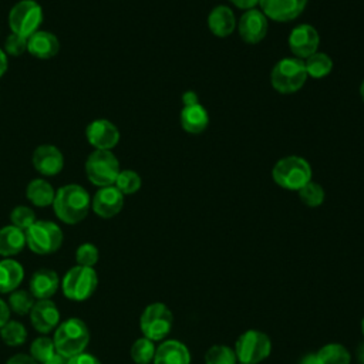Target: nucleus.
Segmentation results:
<instances>
[{"mask_svg": "<svg viewBox=\"0 0 364 364\" xmlns=\"http://www.w3.org/2000/svg\"><path fill=\"white\" fill-rule=\"evenodd\" d=\"M300 364H321L320 361H318V358H317V355L314 354H309V355H306L303 360H301V363Z\"/></svg>", "mask_w": 364, "mask_h": 364, "instance_id": "nucleus-45", "label": "nucleus"}, {"mask_svg": "<svg viewBox=\"0 0 364 364\" xmlns=\"http://www.w3.org/2000/svg\"><path fill=\"white\" fill-rule=\"evenodd\" d=\"M33 166L44 176H54L61 172L64 158L61 151L54 145H40L33 152Z\"/></svg>", "mask_w": 364, "mask_h": 364, "instance_id": "nucleus-16", "label": "nucleus"}, {"mask_svg": "<svg viewBox=\"0 0 364 364\" xmlns=\"http://www.w3.org/2000/svg\"><path fill=\"white\" fill-rule=\"evenodd\" d=\"M11 225L21 230H27L36 222V213L28 206H16L10 213Z\"/></svg>", "mask_w": 364, "mask_h": 364, "instance_id": "nucleus-35", "label": "nucleus"}, {"mask_svg": "<svg viewBox=\"0 0 364 364\" xmlns=\"http://www.w3.org/2000/svg\"><path fill=\"white\" fill-rule=\"evenodd\" d=\"M316 355L321 364H350V353L340 344H327Z\"/></svg>", "mask_w": 364, "mask_h": 364, "instance_id": "nucleus-27", "label": "nucleus"}, {"mask_svg": "<svg viewBox=\"0 0 364 364\" xmlns=\"http://www.w3.org/2000/svg\"><path fill=\"white\" fill-rule=\"evenodd\" d=\"M7 71V55L6 53L0 48V77Z\"/></svg>", "mask_w": 364, "mask_h": 364, "instance_id": "nucleus-44", "label": "nucleus"}, {"mask_svg": "<svg viewBox=\"0 0 364 364\" xmlns=\"http://www.w3.org/2000/svg\"><path fill=\"white\" fill-rule=\"evenodd\" d=\"M360 95H361V100L364 101V80H363V82L360 85Z\"/></svg>", "mask_w": 364, "mask_h": 364, "instance_id": "nucleus-47", "label": "nucleus"}, {"mask_svg": "<svg viewBox=\"0 0 364 364\" xmlns=\"http://www.w3.org/2000/svg\"><path fill=\"white\" fill-rule=\"evenodd\" d=\"M91 206V198L88 192L77 183L61 186L54 196L53 209L57 218L68 225L81 222Z\"/></svg>", "mask_w": 364, "mask_h": 364, "instance_id": "nucleus-1", "label": "nucleus"}, {"mask_svg": "<svg viewBox=\"0 0 364 364\" xmlns=\"http://www.w3.org/2000/svg\"><path fill=\"white\" fill-rule=\"evenodd\" d=\"M6 364H38L31 355L26 354H16L7 360Z\"/></svg>", "mask_w": 364, "mask_h": 364, "instance_id": "nucleus-39", "label": "nucleus"}, {"mask_svg": "<svg viewBox=\"0 0 364 364\" xmlns=\"http://www.w3.org/2000/svg\"><path fill=\"white\" fill-rule=\"evenodd\" d=\"M10 317V307L9 304L0 299V328L9 321Z\"/></svg>", "mask_w": 364, "mask_h": 364, "instance_id": "nucleus-40", "label": "nucleus"}, {"mask_svg": "<svg viewBox=\"0 0 364 364\" xmlns=\"http://www.w3.org/2000/svg\"><path fill=\"white\" fill-rule=\"evenodd\" d=\"M320 37L317 30L310 24H300L294 27L289 36V47L296 58H307L318 48Z\"/></svg>", "mask_w": 364, "mask_h": 364, "instance_id": "nucleus-11", "label": "nucleus"}, {"mask_svg": "<svg viewBox=\"0 0 364 364\" xmlns=\"http://www.w3.org/2000/svg\"><path fill=\"white\" fill-rule=\"evenodd\" d=\"M262 13L274 21L287 23L297 18L306 9L307 0H259Z\"/></svg>", "mask_w": 364, "mask_h": 364, "instance_id": "nucleus-12", "label": "nucleus"}, {"mask_svg": "<svg viewBox=\"0 0 364 364\" xmlns=\"http://www.w3.org/2000/svg\"><path fill=\"white\" fill-rule=\"evenodd\" d=\"M139 326L146 338L162 340L172 327V313L164 303H152L141 314Z\"/></svg>", "mask_w": 364, "mask_h": 364, "instance_id": "nucleus-9", "label": "nucleus"}, {"mask_svg": "<svg viewBox=\"0 0 364 364\" xmlns=\"http://www.w3.org/2000/svg\"><path fill=\"white\" fill-rule=\"evenodd\" d=\"M26 195H27V199L34 206L44 208V206L53 205V200H54V196H55V191L53 189V186L46 179H33L27 185Z\"/></svg>", "mask_w": 364, "mask_h": 364, "instance_id": "nucleus-25", "label": "nucleus"}, {"mask_svg": "<svg viewBox=\"0 0 364 364\" xmlns=\"http://www.w3.org/2000/svg\"><path fill=\"white\" fill-rule=\"evenodd\" d=\"M272 176L280 188L287 191H299L311 181V166L304 158L290 155L279 159L274 164Z\"/></svg>", "mask_w": 364, "mask_h": 364, "instance_id": "nucleus-3", "label": "nucleus"}, {"mask_svg": "<svg viewBox=\"0 0 364 364\" xmlns=\"http://www.w3.org/2000/svg\"><path fill=\"white\" fill-rule=\"evenodd\" d=\"M114 185L122 195H131L141 188V176L131 169L119 171Z\"/></svg>", "mask_w": 364, "mask_h": 364, "instance_id": "nucleus-32", "label": "nucleus"}, {"mask_svg": "<svg viewBox=\"0 0 364 364\" xmlns=\"http://www.w3.org/2000/svg\"><path fill=\"white\" fill-rule=\"evenodd\" d=\"M209 124V114L202 104L183 107L181 111V125L189 134H200Z\"/></svg>", "mask_w": 364, "mask_h": 364, "instance_id": "nucleus-22", "label": "nucleus"}, {"mask_svg": "<svg viewBox=\"0 0 364 364\" xmlns=\"http://www.w3.org/2000/svg\"><path fill=\"white\" fill-rule=\"evenodd\" d=\"M361 328H363V334H364V318H363V323H361Z\"/></svg>", "mask_w": 364, "mask_h": 364, "instance_id": "nucleus-48", "label": "nucleus"}, {"mask_svg": "<svg viewBox=\"0 0 364 364\" xmlns=\"http://www.w3.org/2000/svg\"><path fill=\"white\" fill-rule=\"evenodd\" d=\"M43 21L41 6L34 0H21L9 13V26L14 34L28 38Z\"/></svg>", "mask_w": 364, "mask_h": 364, "instance_id": "nucleus-7", "label": "nucleus"}, {"mask_svg": "<svg viewBox=\"0 0 364 364\" xmlns=\"http://www.w3.org/2000/svg\"><path fill=\"white\" fill-rule=\"evenodd\" d=\"M0 336H1V340L7 344V346H11V347H16V346H21L26 338H27V330L26 327L18 323V321H14V320H9L1 328H0Z\"/></svg>", "mask_w": 364, "mask_h": 364, "instance_id": "nucleus-28", "label": "nucleus"}, {"mask_svg": "<svg viewBox=\"0 0 364 364\" xmlns=\"http://www.w3.org/2000/svg\"><path fill=\"white\" fill-rule=\"evenodd\" d=\"M4 48L10 55H21L24 51H27V38L21 37L18 34L11 33L4 43Z\"/></svg>", "mask_w": 364, "mask_h": 364, "instance_id": "nucleus-37", "label": "nucleus"}, {"mask_svg": "<svg viewBox=\"0 0 364 364\" xmlns=\"http://www.w3.org/2000/svg\"><path fill=\"white\" fill-rule=\"evenodd\" d=\"M33 304H34V297L27 290L11 291V294L9 297L10 310H13L14 313H17L20 316L30 313Z\"/></svg>", "mask_w": 364, "mask_h": 364, "instance_id": "nucleus-33", "label": "nucleus"}, {"mask_svg": "<svg viewBox=\"0 0 364 364\" xmlns=\"http://www.w3.org/2000/svg\"><path fill=\"white\" fill-rule=\"evenodd\" d=\"M236 354L226 346H213L205 354L206 364H235Z\"/></svg>", "mask_w": 364, "mask_h": 364, "instance_id": "nucleus-34", "label": "nucleus"}, {"mask_svg": "<svg viewBox=\"0 0 364 364\" xmlns=\"http://www.w3.org/2000/svg\"><path fill=\"white\" fill-rule=\"evenodd\" d=\"M98 260V249L92 243H82L75 250V262L78 266L92 267Z\"/></svg>", "mask_w": 364, "mask_h": 364, "instance_id": "nucleus-36", "label": "nucleus"}, {"mask_svg": "<svg viewBox=\"0 0 364 364\" xmlns=\"http://www.w3.org/2000/svg\"><path fill=\"white\" fill-rule=\"evenodd\" d=\"M357 357H358V360L361 361V364H364V343L358 347V350H357Z\"/></svg>", "mask_w": 364, "mask_h": 364, "instance_id": "nucleus-46", "label": "nucleus"}, {"mask_svg": "<svg viewBox=\"0 0 364 364\" xmlns=\"http://www.w3.org/2000/svg\"><path fill=\"white\" fill-rule=\"evenodd\" d=\"M240 364H246V363H240Z\"/></svg>", "mask_w": 364, "mask_h": 364, "instance_id": "nucleus-49", "label": "nucleus"}, {"mask_svg": "<svg viewBox=\"0 0 364 364\" xmlns=\"http://www.w3.org/2000/svg\"><path fill=\"white\" fill-rule=\"evenodd\" d=\"M60 50V43L57 37L48 31L37 30L27 38V51L37 58H51Z\"/></svg>", "mask_w": 364, "mask_h": 364, "instance_id": "nucleus-18", "label": "nucleus"}, {"mask_svg": "<svg viewBox=\"0 0 364 364\" xmlns=\"http://www.w3.org/2000/svg\"><path fill=\"white\" fill-rule=\"evenodd\" d=\"M88 142L95 149L109 151L114 148L119 141V131L118 128L109 122L108 119H95L92 121L85 131Z\"/></svg>", "mask_w": 364, "mask_h": 364, "instance_id": "nucleus-14", "label": "nucleus"}, {"mask_svg": "<svg viewBox=\"0 0 364 364\" xmlns=\"http://www.w3.org/2000/svg\"><path fill=\"white\" fill-rule=\"evenodd\" d=\"M98 277L92 267L75 266L70 269L63 279V293L67 299L74 301L87 300L97 289Z\"/></svg>", "mask_w": 364, "mask_h": 364, "instance_id": "nucleus-8", "label": "nucleus"}, {"mask_svg": "<svg viewBox=\"0 0 364 364\" xmlns=\"http://www.w3.org/2000/svg\"><path fill=\"white\" fill-rule=\"evenodd\" d=\"M68 364H101L100 360L91 354L80 353L71 358H68Z\"/></svg>", "mask_w": 364, "mask_h": 364, "instance_id": "nucleus-38", "label": "nucleus"}, {"mask_svg": "<svg viewBox=\"0 0 364 364\" xmlns=\"http://www.w3.org/2000/svg\"><path fill=\"white\" fill-rule=\"evenodd\" d=\"M26 245L37 255H50L63 243L61 229L50 220H36L26 232Z\"/></svg>", "mask_w": 364, "mask_h": 364, "instance_id": "nucleus-6", "label": "nucleus"}, {"mask_svg": "<svg viewBox=\"0 0 364 364\" xmlns=\"http://www.w3.org/2000/svg\"><path fill=\"white\" fill-rule=\"evenodd\" d=\"M270 338L257 330H249L243 333L235 347V354L240 363L257 364L270 354Z\"/></svg>", "mask_w": 364, "mask_h": 364, "instance_id": "nucleus-10", "label": "nucleus"}, {"mask_svg": "<svg viewBox=\"0 0 364 364\" xmlns=\"http://www.w3.org/2000/svg\"><path fill=\"white\" fill-rule=\"evenodd\" d=\"M299 198L300 200L310 206V208H316V206H320L323 202H324V189L321 188L320 183L314 182V181H310L307 182L304 186H301L299 191Z\"/></svg>", "mask_w": 364, "mask_h": 364, "instance_id": "nucleus-29", "label": "nucleus"}, {"mask_svg": "<svg viewBox=\"0 0 364 364\" xmlns=\"http://www.w3.org/2000/svg\"><path fill=\"white\" fill-rule=\"evenodd\" d=\"M24 277L23 266L13 260L4 259L0 262V293L14 291Z\"/></svg>", "mask_w": 364, "mask_h": 364, "instance_id": "nucleus-23", "label": "nucleus"}, {"mask_svg": "<svg viewBox=\"0 0 364 364\" xmlns=\"http://www.w3.org/2000/svg\"><path fill=\"white\" fill-rule=\"evenodd\" d=\"M267 17L262 13V10H246L239 20V34L247 44L260 43L267 34Z\"/></svg>", "mask_w": 364, "mask_h": 364, "instance_id": "nucleus-13", "label": "nucleus"}, {"mask_svg": "<svg viewBox=\"0 0 364 364\" xmlns=\"http://www.w3.org/2000/svg\"><path fill=\"white\" fill-rule=\"evenodd\" d=\"M92 210L101 218H112L121 212L124 206V195L117 189L115 185L104 186L97 191L91 202Z\"/></svg>", "mask_w": 364, "mask_h": 364, "instance_id": "nucleus-15", "label": "nucleus"}, {"mask_svg": "<svg viewBox=\"0 0 364 364\" xmlns=\"http://www.w3.org/2000/svg\"><path fill=\"white\" fill-rule=\"evenodd\" d=\"M304 67H306L307 77L324 78L333 70V60L326 53L316 51L314 54L306 58Z\"/></svg>", "mask_w": 364, "mask_h": 364, "instance_id": "nucleus-26", "label": "nucleus"}, {"mask_svg": "<svg viewBox=\"0 0 364 364\" xmlns=\"http://www.w3.org/2000/svg\"><path fill=\"white\" fill-rule=\"evenodd\" d=\"M24 246H26L24 230L16 228L14 225H9L0 229V255L1 256H14L20 253Z\"/></svg>", "mask_w": 364, "mask_h": 364, "instance_id": "nucleus-24", "label": "nucleus"}, {"mask_svg": "<svg viewBox=\"0 0 364 364\" xmlns=\"http://www.w3.org/2000/svg\"><path fill=\"white\" fill-rule=\"evenodd\" d=\"M44 364H68V358L67 357H64V355H61V354H58V353H55L48 361H46Z\"/></svg>", "mask_w": 364, "mask_h": 364, "instance_id": "nucleus-43", "label": "nucleus"}, {"mask_svg": "<svg viewBox=\"0 0 364 364\" xmlns=\"http://www.w3.org/2000/svg\"><path fill=\"white\" fill-rule=\"evenodd\" d=\"M230 3H233L237 9L250 10L255 9L256 4H259V0H230Z\"/></svg>", "mask_w": 364, "mask_h": 364, "instance_id": "nucleus-42", "label": "nucleus"}, {"mask_svg": "<svg viewBox=\"0 0 364 364\" xmlns=\"http://www.w3.org/2000/svg\"><path fill=\"white\" fill-rule=\"evenodd\" d=\"M191 355L188 348L176 340L162 343L154 355V364H189Z\"/></svg>", "mask_w": 364, "mask_h": 364, "instance_id": "nucleus-20", "label": "nucleus"}, {"mask_svg": "<svg viewBox=\"0 0 364 364\" xmlns=\"http://www.w3.org/2000/svg\"><path fill=\"white\" fill-rule=\"evenodd\" d=\"M307 80L304 61L296 57H286L277 61L270 73L272 87L280 94L299 91Z\"/></svg>", "mask_w": 364, "mask_h": 364, "instance_id": "nucleus-4", "label": "nucleus"}, {"mask_svg": "<svg viewBox=\"0 0 364 364\" xmlns=\"http://www.w3.org/2000/svg\"><path fill=\"white\" fill-rule=\"evenodd\" d=\"M155 346L152 340L142 337L138 338L132 347H131V357L136 364H148L151 360H154L155 355Z\"/></svg>", "mask_w": 364, "mask_h": 364, "instance_id": "nucleus-31", "label": "nucleus"}, {"mask_svg": "<svg viewBox=\"0 0 364 364\" xmlns=\"http://www.w3.org/2000/svg\"><path fill=\"white\" fill-rule=\"evenodd\" d=\"M58 289V276L50 269L37 270L30 280V293L34 299H50Z\"/></svg>", "mask_w": 364, "mask_h": 364, "instance_id": "nucleus-19", "label": "nucleus"}, {"mask_svg": "<svg viewBox=\"0 0 364 364\" xmlns=\"http://www.w3.org/2000/svg\"><path fill=\"white\" fill-rule=\"evenodd\" d=\"M236 18L230 7L216 6L208 16V27L216 37H228L233 33Z\"/></svg>", "mask_w": 364, "mask_h": 364, "instance_id": "nucleus-21", "label": "nucleus"}, {"mask_svg": "<svg viewBox=\"0 0 364 364\" xmlns=\"http://www.w3.org/2000/svg\"><path fill=\"white\" fill-rule=\"evenodd\" d=\"M54 341L48 337H38L30 346V355L40 364H44L55 354Z\"/></svg>", "mask_w": 364, "mask_h": 364, "instance_id": "nucleus-30", "label": "nucleus"}, {"mask_svg": "<svg viewBox=\"0 0 364 364\" xmlns=\"http://www.w3.org/2000/svg\"><path fill=\"white\" fill-rule=\"evenodd\" d=\"M85 173L88 181L95 186H111L119 173V162L111 151L95 149L87 158Z\"/></svg>", "mask_w": 364, "mask_h": 364, "instance_id": "nucleus-5", "label": "nucleus"}, {"mask_svg": "<svg viewBox=\"0 0 364 364\" xmlns=\"http://www.w3.org/2000/svg\"><path fill=\"white\" fill-rule=\"evenodd\" d=\"M53 341L58 354L71 358L84 353L90 341V331L82 320L73 317L57 327Z\"/></svg>", "mask_w": 364, "mask_h": 364, "instance_id": "nucleus-2", "label": "nucleus"}, {"mask_svg": "<svg viewBox=\"0 0 364 364\" xmlns=\"http://www.w3.org/2000/svg\"><path fill=\"white\" fill-rule=\"evenodd\" d=\"M30 321L38 333H48L54 330L60 321V311L50 300H38L30 310Z\"/></svg>", "mask_w": 364, "mask_h": 364, "instance_id": "nucleus-17", "label": "nucleus"}, {"mask_svg": "<svg viewBox=\"0 0 364 364\" xmlns=\"http://www.w3.org/2000/svg\"><path fill=\"white\" fill-rule=\"evenodd\" d=\"M182 102H183V107H191V105L199 104L198 94H196L195 91H186V92H183V95H182Z\"/></svg>", "mask_w": 364, "mask_h": 364, "instance_id": "nucleus-41", "label": "nucleus"}]
</instances>
